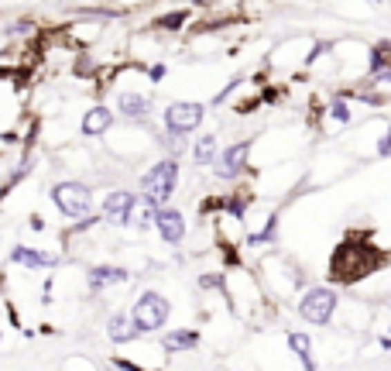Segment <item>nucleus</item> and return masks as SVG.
Segmentation results:
<instances>
[{
    "label": "nucleus",
    "mask_w": 391,
    "mask_h": 371,
    "mask_svg": "<svg viewBox=\"0 0 391 371\" xmlns=\"http://www.w3.org/2000/svg\"><path fill=\"white\" fill-rule=\"evenodd\" d=\"M196 344H199V337H196L193 330H175V334L165 337V347H169V351H189Z\"/></svg>",
    "instance_id": "obj_14"
},
{
    "label": "nucleus",
    "mask_w": 391,
    "mask_h": 371,
    "mask_svg": "<svg viewBox=\"0 0 391 371\" xmlns=\"http://www.w3.org/2000/svg\"><path fill=\"white\" fill-rule=\"evenodd\" d=\"M378 155H391V127H388V134L378 141Z\"/></svg>",
    "instance_id": "obj_19"
},
{
    "label": "nucleus",
    "mask_w": 391,
    "mask_h": 371,
    "mask_svg": "<svg viewBox=\"0 0 391 371\" xmlns=\"http://www.w3.org/2000/svg\"><path fill=\"white\" fill-rule=\"evenodd\" d=\"M131 210H134V196H131V192H113V196H106V203H103V217H106L110 224H124V220L131 217Z\"/></svg>",
    "instance_id": "obj_8"
},
{
    "label": "nucleus",
    "mask_w": 391,
    "mask_h": 371,
    "mask_svg": "<svg viewBox=\"0 0 391 371\" xmlns=\"http://www.w3.org/2000/svg\"><path fill=\"white\" fill-rule=\"evenodd\" d=\"M120 110H124L127 117H148L151 100H148V96H137V93H124V96H120Z\"/></svg>",
    "instance_id": "obj_10"
},
{
    "label": "nucleus",
    "mask_w": 391,
    "mask_h": 371,
    "mask_svg": "<svg viewBox=\"0 0 391 371\" xmlns=\"http://www.w3.org/2000/svg\"><path fill=\"white\" fill-rule=\"evenodd\" d=\"M378 251H371L368 244H357V241H343L340 248H336V255H333V269H330V275L340 278V282H354V278L368 275L374 265H378Z\"/></svg>",
    "instance_id": "obj_1"
},
{
    "label": "nucleus",
    "mask_w": 391,
    "mask_h": 371,
    "mask_svg": "<svg viewBox=\"0 0 391 371\" xmlns=\"http://www.w3.org/2000/svg\"><path fill=\"white\" fill-rule=\"evenodd\" d=\"M120 278H124V272H120V269H93V272H90L93 289H97L99 282H120Z\"/></svg>",
    "instance_id": "obj_17"
},
{
    "label": "nucleus",
    "mask_w": 391,
    "mask_h": 371,
    "mask_svg": "<svg viewBox=\"0 0 391 371\" xmlns=\"http://www.w3.org/2000/svg\"><path fill=\"white\" fill-rule=\"evenodd\" d=\"M333 117H336V120H347V107H343V100L333 103Z\"/></svg>",
    "instance_id": "obj_20"
},
{
    "label": "nucleus",
    "mask_w": 391,
    "mask_h": 371,
    "mask_svg": "<svg viewBox=\"0 0 391 371\" xmlns=\"http://www.w3.org/2000/svg\"><path fill=\"white\" fill-rule=\"evenodd\" d=\"M52 199L59 203V210L66 213V217H86V210H90V189L79 183H62L52 189Z\"/></svg>",
    "instance_id": "obj_4"
},
{
    "label": "nucleus",
    "mask_w": 391,
    "mask_h": 371,
    "mask_svg": "<svg viewBox=\"0 0 391 371\" xmlns=\"http://www.w3.org/2000/svg\"><path fill=\"white\" fill-rule=\"evenodd\" d=\"M141 330H137V323H134V316H113L110 320V337L113 341H131V337H137Z\"/></svg>",
    "instance_id": "obj_13"
},
{
    "label": "nucleus",
    "mask_w": 391,
    "mask_h": 371,
    "mask_svg": "<svg viewBox=\"0 0 391 371\" xmlns=\"http://www.w3.org/2000/svg\"><path fill=\"white\" fill-rule=\"evenodd\" d=\"M244 159H247V145H233V148H227V152L220 155L216 172H220V176H227V179H233V176L244 169Z\"/></svg>",
    "instance_id": "obj_9"
},
{
    "label": "nucleus",
    "mask_w": 391,
    "mask_h": 371,
    "mask_svg": "<svg viewBox=\"0 0 391 371\" xmlns=\"http://www.w3.org/2000/svg\"><path fill=\"white\" fill-rule=\"evenodd\" d=\"M213 152H216V141H213V138H199V145H196V162H199V165H209V162H213Z\"/></svg>",
    "instance_id": "obj_16"
},
{
    "label": "nucleus",
    "mask_w": 391,
    "mask_h": 371,
    "mask_svg": "<svg viewBox=\"0 0 391 371\" xmlns=\"http://www.w3.org/2000/svg\"><path fill=\"white\" fill-rule=\"evenodd\" d=\"M134 210H137V224H141V227H148V224L155 220V213H158V210H155V199H151L148 192H144L141 203H134Z\"/></svg>",
    "instance_id": "obj_15"
},
{
    "label": "nucleus",
    "mask_w": 391,
    "mask_h": 371,
    "mask_svg": "<svg viewBox=\"0 0 391 371\" xmlns=\"http://www.w3.org/2000/svg\"><path fill=\"white\" fill-rule=\"evenodd\" d=\"M289 344H292V351L298 354V358H305V365H312V361H309V337L292 334V337H289Z\"/></svg>",
    "instance_id": "obj_18"
},
{
    "label": "nucleus",
    "mask_w": 391,
    "mask_h": 371,
    "mask_svg": "<svg viewBox=\"0 0 391 371\" xmlns=\"http://www.w3.org/2000/svg\"><path fill=\"white\" fill-rule=\"evenodd\" d=\"M14 262H21L28 269H48V265H55L52 255H41V251H31V248H14Z\"/></svg>",
    "instance_id": "obj_11"
},
{
    "label": "nucleus",
    "mask_w": 391,
    "mask_h": 371,
    "mask_svg": "<svg viewBox=\"0 0 391 371\" xmlns=\"http://www.w3.org/2000/svg\"><path fill=\"white\" fill-rule=\"evenodd\" d=\"M155 224H158V230H162V237L169 244H179L182 234H186V220H182L179 210H158L155 213Z\"/></svg>",
    "instance_id": "obj_7"
},
{
    "label": "nucleus",
    "mask_w": 391,
    "mask_h": 371,
    "mask_svg": "<svg viewBox=\"0 0 391 371\" xmlns=\"http://www.w3.org/2000/svg\"><path fill=\"white\" fill-rule=\"evenodd\" d=\"M179 183V165L172 162V159H165V162H158L148 176H144V192L155 199V203H165L169 196H172V189Z\"/></svg>",
    "instance_id": "obj_3"
},
{
    "label": "nucleus",
    "mask_w": 391,
    "mask_h": 371,
    "mask_svg": "<svg viewBox=\"0 0 391 371\" xmlns=\"http://www.w3.org/2000/svg\"><path fill=\"white\" fill-rule=\"evenodd\" d=\"M333 306H336V292H330V289H312V292H305L298 313H302L309 323H326L330 313H333Z\"/></svg>",
    "instance_id": "obj_5"
},
{
    "label": "nucleus",
    "mask_w": 391,
    "mask_h": 371,
    "mask_svg": "<svg viewBox=\"0 0 391 371\" xmlns=\"http://www.w3.org/2000/svg\"><path fill=\"white\" fill-rule=\"evenodd\" d=\"M199 120H202V107H199V103H172V107L165 110V124H169V131H175V134L193 131Z\"/></svg>",
    "instance_id": "obj_6"
},
{
    "label": "nucleus",
    "mask_w": 391,
    "mask_h": 371,
    "mask_svg": "<svg viewBox=\"0 0 391 371\" xmlns=\"http://www.w3.org/2000/svg\"><path fill=\"white\" fill-rule=\"evenodd\" d=\"M110 124H113L110 110H106V107H97V110H90V114H86V120H83V131H86V134H103Z\"/></svg>",
    "instance_id": "obj_12"
},
{
    "label": "nucleus",
    "mask_w": 391,
    "mask_h": 371,
    "mask_svg": "<svg viewBox=\"0 0 391 371\" xmlns=\"http://www.w3.org/2000/svg\"><path fill=\"white\" fill-rule=\"evenodd\" d=\"M165 320H169V299L158 296V292H144V296L137 299V306H134V323H137V330H141V334H151V330H158Z\"/></svg>",
    "instance_id": "obj_2"
}]
</instances>
